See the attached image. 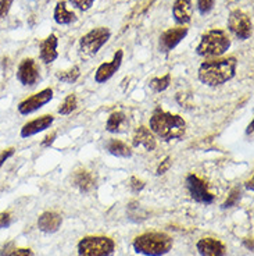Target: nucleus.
Returning a JSON list of instances; mask_svg holds the SVG:
<instances>
[{
  "mask_svg": "<svg viewBox=\"0 0 254 256\" xmlns=\"http://www.w3.org/2000/svg\"><path fill=\"white\" fill-rule=\"evenodd\" d=\"M238 62L234 56L203 62L199 67V80L209 86H218L235 77Z\"/></svg>",
  "mask_w": 254,
  "mask_h": 256,
  "instance_id": "1",
  "label": "nucleus"
},
{
  "mask_svg": "<svg viewBox=\"0 0 254 256\" xmlns=\"http://www.w3.org/2000/svg\"><path fill=\"white\" fill-rule=\"evenodd\" d=\"M149 130L165 141L182 138L186 132V122L178 114L156 110L149 122Z\"/></svg>",
  "mask_w": 254,
  "mask_h": 256,
  "instance_id": "2",
  "label": "nucleus"
},
{
  "mask_svg": "<svg viewBox=\"0 0 254 256\" xmlns=\"http://www.w3.org/2000/svg\"><path fill=\"white\" fill-rule=\"evenodd\" d=\"M136 254L145 256H164L172 250L174 241L164 232H145L134 240Z\"/></svg>",
  "mask_w": 254,
  "mask_h": 256,
  "instance_id": "3",
  "label": "nucleus"
},
{
  "mask_svg": "<svg viewBox=\"0 0 254 256\" xmlns=\"http://www.w3.org/2000/svg\"><path fill=\"white\" fill-rule=\"evenodd\" d=\"M231 48V38L224 30H210L204 32L196 48V53L202 58H220Z\"/></svg>",
  "mask_w": 254,
  "mask_h": 256,
  "instance_id": "4",
  "label": "nucleus"
},
{
  "mask_svg": "<svg viewBox=\"0 0 254 256\" xmlns=\"http://www.w3.org/2000/svg\"><path fill=\"white\" fill-rule=\"evenodd\" d=\"M114 252V241L103 236L83 237L78 242V256H113Z\"/></svg>",
  "mask_w": 254,
  "mask_h": 256,
  "instance_id": "5",
  "label": "nucleus"
},
{
  "mask_svg": "<svg viewBox=\"0 0 254 256\" xmlns=\"http://www.w3.org/2000/svg\"><path fill=\"white\" fill-rule=\"evenodd\" d=\"M111 36V32L106 26H99L83 35L79 40V54L83 58H93L97 52L100 50L103 45H106Z\"/></svg>",
  "mask_w": 254,
  "mask_h": 256,
  "instance_id": "6",
  "label": "nucleus"
},
{
  "mask_svg": "<svg viewBox=\"0 0 254 256\" xmlns=\"http://www.w3.org/2000/svg\"><path fill=\"white\" fill-rule=\"evenodd\" d=\"M228 28L241 40H246L253 35V22L248 14L243 13L242 10L231 12L228 17Z\"/></svg>",
  "mask_w": 254,
  "mask_h": 256,
  "instance_id": "7",
  "label": "nucleus"
},
{
  "mask_svg": "<svg viewBox=\"0 0 254 256\" xmlns=\"http://www.w3.org/2000/svg\"><path fill=\"white\" fill-rule=\"evenodd\" d=\"M51 99H53V90H51V88H46V90H40V92L35 94V95L26 98L22 102H19V104L17 106V109H18L19 114H32L33 112L42 109L45 104H47V103L50 102Z\"/></svg>",
  "mask_w": 254,
  "mask_h": 256,
  "instance_id": "8",
  "label": "nucleus"
},
{
  "mask_svg": "<svg viewBox=\"0 0 254 256\" xmlns=\"http://www.w3.org/2000/svg\"><path fill=\"white\" fill-rule=\"evenodd\" d=\"M186 188L191 194L192 199H195L199 204H203V205H210L214 202V195L207 190V186L203 180L199 178L195 174L188 176L186 178Z\"/></svg>",
  "mask_w": 254,
  "mask_h": 256,
  "instance_id": "9",
  "label": "nucleus"
},
{
  "mask_svg": "<svg viewBox=\"0 0 254 256\" xmlns=\"http://www.w3.org/2000/svg\"><path fill=\"white\" fill-rule=\"evenodd\" d=\"M17 80L24 86H35L39 81V67L33 58L21 60L17 68Z\"/></svg>",
  "mask_w": 254,
  "mask_h": 256,
  "instance_id": "10",
  "label": "nucleus"
},
{
  "mask_svg": "<svg viewBox=\"0 0 254 256\" xmlns=\"http://www.w3.org/2000/svg\"><path fill=\"white\" fill-rule=\"evenodd\" d=\"M188 35V28L178 26V28H171L167 30L160 35L159 48L163 53H168L172 49H175L181 44V40Z\"/></svg>",
  "mask_w": 254,
  "mask_h": 256,
  "instance_id": "11",
  "label": "nucleus"
},
{
  "mask_svg": "<svg viewBox=\"0 0 254 256\" xmlns=\"http://www.w3.org/2000/svg\"><path fill=\"white\" fill-rule=\"evenodd\" d=\"M122 58H124V52L117 50L114 53V58L110 63H103L99 66V68L95 72V81L97 84H103L108 81L110 78L114 76L117 71L120 70L121 64H122Z\"/></svg>",
  "mask_w": 254,
  "mask_h": 256,
  "instance_id": "12",
  "label": "nucleus"
},
{
  "mask_svg": "<svg viewBox=\"0 0 254 256\" xmlns=\"http://www.w3.org/2000/svg\"><path fill=\"white\" fill-rule=\"evenodd\" d=\"M172 16L175 22L179 26H186L189 24L193 16V6L192 0H175L172 4Z\"/></svg>",
  "mask_w": 254,
  "mask_h": 256,
  "instance_id": "13",
  "label": "nucleus"
},
{
  "mask_svg": "<svg viewBox=\"0 0 254 256\" xmlns=\"http://www.w3.org/2000/svg\"><path fill=\"white\" fill-rule=\"evenodd\" d=\"M54 122V117L50 114H45L39 118H35L32 122H26L24 127L21 128V136L22 138H29L32 135H36L42 131H45L47 128L50 127L51 124Z\"/></svg>",
  "mask_w": 254,
  "mask_h": 256,
  "instance_id": "14",
  "label": "nucleus"
},
{
  "mask_svg": "<svg viewBox=\"0 0 254 256\" xmlns=\"http://www.w3.org/2000/svg\"><path fill=\"white\" fill-rule=\"evenodd\" d=\"M63 223V218L56 212H45L38 218V228L46 234L57 232Z\"/></svg>",
  "mask_w": 254,
  "mask_h": 256,
  "instance_id": "15",
  "label": "nucleus"
},
{
  "mask_svg": "<svg viewBox=\"0 0 254 256\" xmlns=\"http://www.w3.org/2000/svg\"><path fill=\"white\" fill-rule=\"evenodd\" d=\"M202 256H225V245L216 238H202L196 245Z\"/></svg>",
  "mask_w": 254,
  "mask_h": 256,
  "instance_id": "16",
  "label": "nucleus"
},
{
  "mask_svg": "<svg viewBox=\"0 0 254 256\" xmlns=\"http://www.w3.org/2000/svg\"><path fill=\"white\" fill-rule=\"evenodd\" d=\"M57 45H58V39L54 34H50V35H49V36H47V38L40 44V52H39V56H40V60H42L43 63L50 64L58 58Z\"/></svg>",
  "mask_w": 254,
  "mask_h": 256,
  "instance_id": "17",
  "label": "nucleus"
},
{
  "mask_svg": "<svg viewBox=\"0 0 254 256\" xmlns=\"http://www.w3.org/2000/svg\"><path fill=\"white\" fill-rule=\"evenodd\" d=\"M132 144L134 146H143L146 150L152 152L156 149V138L153 132L145 126H140L135 130L134 138H132Z\"/></svg>",
  "mask_w": 254,
  "mask_h": 256,
  "instance_id": "18",
  "label": "nucleus"
},
{
  "mask_svg": "<svg viewBox=\"0 0 254 256\" xmlns=\"http://www.w3.org/2000/svg\"><path fill=\"white\" fill-rule=\"evenodd\" d=\"M74 186L81 192H89L92 191L96 186V177L93 173H90L88 170H78L72 177Z\"/></svg>",
  "mask_w": 254,
  "mask_h": 256,
  "instance_id": "19",
  "label": "nucleus"
},
{
  "mask_svg": "<svg viewBox=\"0 0 254 256\" xmlns=\"http://www.w3.org/2000/svg\"><path fill=\"white\" fill-rule=\"evenodd\" d=\"M129 126L128 122V117L125 113L122 112H114L111 113L108 117L107 124H106V130L111 134H121V132H125Z\"/></svg>",
  "mask_w": 254,
  "mask_h": 256,
  "instance_id": "20",
  "label": "nucleus"
},
{
  "mask_svg": "<svg viewBox=\"0 0 254 256\" xmlns=\"http://www.w3.org/2000/svg\"><path fill=\"white\" fill-rule=\"evenodd\" d=\"M54 21L58 26H70L76 21L75 13H72L70 10H67V3L64 0H60L56 7H54Z\"/></svg>",
  "mask_w": 254,
  "mask_h": 256,
  "instance_id": "21",
  "label": "nucleus"
},
{
  "mask_svg": "<svg viewBox=\"0 0 254 256\" xmlns=\"http://www.w3.org/2000/svg\"><path fill=\"white\" fill-rule=\"evenodd\" d=\"M107 150L113 156H117V158H131L132 156L131 146H128L125 142H121L118 140H111L108 142Z\"/></svg>",
  "mask_w": 254,
  "mask_h": 256,
  "instance_id": "22",
  "label": "nucleus"
},
{
  "mask_svg": "<svg viewBox=\"0 0 254 256\" xmlns=\"http://www.w3.org/2000/svg\"><path fill=\"white\" fill-rule=\"evenodd\" d=\"M153 2H154V0H139V2L136 3V6L132 8V12L127 16L128 26L132 24L136 18L142 17L143 14H146V12L149 10V7L153 4Z\"/></svg>",
  "mask_w": 254,
  "mask_h": 256,
  "instance_id": "23",
  "label": "nucleus"
},
{
  "mask_svg": "<svg viewBox=\"0 0 254 256\" xmlns=\"http://www.w3.org/2000/svg\"><path fill=\"white\" fill-rule=\"evenodd\" d=\"M79 76H81V70H79V67H78V66H72V67L68 68V70L58 71L57 74H56V77H57L61 82H65V84L75 82L76 80L79 78Z\"/></svg>",
  "mask_w": 254,
  "mask_h": 256,
  "instance_id": "24",
  "label": "nucleus"
},
{
  "mask_svg": "<svg viewBox=\"0 0 254 256\" xmlns=\"http://www.w3.org/2000/svg\"><path fill=\"white\" fill-rule=\"evenodd\" d=\"M170 84H171V74H165L164 77L153 78L150 81V88L154 92H163L170 86Z\"/></svg>",
  "mask_w": 254,
  "mask_h": 256,
  "instance_id": "25",
  "label": "nucleus"
},
{
  "mask_svg": "<svg viewBox=\"0 0 254 256\" xmlns=\"http://www.w3.org/2000/svg\"><path fill=\"white\" fill-rule=\"evenodd\" d=\"M76 109V96L75 95H68L65 99H64V102L60 104V108H58V113L63 116L71 114L74 110Z\"/></svg>",
  "mask_w": 254,
  "mask_h": 256,
  "instance_id": "26",
  "label": "nucleus"
},
{
  "mask_svg": "<svg viewBox=\"0 0 254 256\" xmlns=\"http://www.w3.org/2000/svg\"><path fill=\"white\" fill-rule=\"evenodd\" d=\"M242 196V192L239 190V186H235V188H232L231 192H229L228 198L227 200L223 204L224 209H228V208H232V206H235L238 202H239V199Z\"/></svg>",
  "mask_w": 254,
  "mask_h": 256,
  "instance_id": "27",
  "label": "nucleus"
},
{
  "mask_svg": "<svg viewBox=\"0 0 254 256\" xmlns=\"http://www.w3.org/2000/svg\"><path fill=\"white\" fill-rule=\"evenodd\" d=\"M214 3H216V0H197V10H199V13L202 14V16L209 14L213 10Z\"/></svg>",
  "mask_w": 254,
  "mask_h": 256,
  "instance_id": "28",
  "label": "nucleus"
},
{
  "mask_svg": "<svg viewBox=\"0 0 254 256\" xmlns=\"http://www.w3.org/2000/svg\"><path fill=\"white\" fill-rule=\"evenodd\" d=\"M70 2L76 7V8H79V10H82V12L89 10L90 7L93 6V3H95V0H70Z\"/></svg>",
  "mask_w": 254,
  "mask_h": 256,
  "instance_id": "29",
  "label": "nucleus"
},
{
  "mask_svg": "<svg viewBox=\"0 0 254 256\" xmlns=\"http://www.w3.org/2000/svg\"><path fill=\"white\" fill-rule=\"evenodd\" d=\"M171 164H172L171 158H165V159L160 163L159 167H157V172H156V174H157V176H163V174H165L168 170H170Z\"/></svg>",
  "mask_w": 254,
  "mask_h": 256,
  "instance_id": "30",
  "label": "nucleus"
},
{
  "mask_svg": "<svg viewBox=\"0 0 254 256\" xmlns=\"http://www.w3.org/2000/svg\"><path fill=\"white\" fill-rule=\"evenodd\" d=\"M13 2L14 0H0V20L4 18L7 13L10 12Z\"/></svg>",
  "mask_w": 254,
  "mask_h": 256,
  "instance_id": "31",
  "label": "nucleus"
},
{
  "mask_svg": "<svg viewBox=\"0 0 254 256\" xmlns=\"http://www.w3.org/2000/svg\"><path fill=\"white\" fill-rule=\"evenodd\" d=\"M10 224H11V214L8 212H1L0 213V230L10 227Z\"/></svg>",
  "mask_w": 254,
  "mask_h": 256,
  "instance_id": "32",
  "label": "nucleus"
},
{
  "mask_svg": "<svg viewBox=\"0 0 254 256\" xmlns=\"http://www.w3.org/2000/svg\"><path fill=\"white\" fill-rule=\"evenodd\" d=\"M14 154H15V149H14V148H8V149H4V150H3V152L0 154V168H1V166H3V164H4L7 160L10 159V158H11Z\"/></svg>",
  "mask_w": 254,
  "mask_h": 256,
  "instance_id": "33",
  "label": "nucleus"
},
{
  "mask_svg": "<svg viewBox=\"0 0 254 256\" xmlns=\"http://www.w3.org/2000/svg\"><path fill=\"white\" fill-rule=\"evenodd\" d=\"M131 188H132V191L134 192L142 191V190L145 188V181L136 178V177H132V178H131Z\"/></svg>",
  "mask_w": 254,
  "mask_h": 256,
  "instance_id": "34",
  "label": "nucleus"
},
{
  "mask_svg": "<svg viewBox=\"0 0 254 256\" xmlns=\"http://www.w3.org/2000/svg\"><path fill=\"white\" fill-rule=\"evenodd\" d=\"M8 256H33V252L29 248H14Z\"/></svg>",
  "mask_w": 254,
  "mask_h": 256,
  "instance_id": "35",
  "label": "nucleus"
},
{
  "mask_svg": "<svg viewBox=\"0 0 254 256\" xmlns=\"http://www.w3.org/2000/svg\"><path fill=\"white\" fill-rule=\"evenodd\" d=\"M14 250V244L13 242H8L6 244L3 248H0V256H8L10 255V252Z\"/></svg>",
  "mask_w": 254,
  "mask_h": 256,
  "instance_id": "36",
  "label": "nucleus"
},
{
  "mask_svg": "<svg viewBox=\"0 0 254 256\" xmlns=\"http://www.w3.org/2000/svg\"><path fill=\"white\" fill-rule=\"evenodd\" d=\"M54 140H56V132H53V134L47 135L45 140L42 141V146H45V148L50 146L51 144L54 142Z\"/></svg>",
  "mask_w": 254,
  "mask_h": 256,
  "instance_id": "37",
  "label": "nucleus"
},
{
  "mask_svg": "<svg viewBox=\"0 0 254 256\" xmlns=\"http://www.w3.org/2000/svg\"><path fill=\"white\" fill-rule=\"evenodd\" d=\"M253 126H254V122H250V126L248 127V134L249 135L253 134Z\"/></svg>",
  "mask_w": 254,
  "mask_h": 256,
  "instance_id": "38",
  "label": "nucleus"
},
{
  "mask_svg": "<svg viewBox=\"0 0 254 256\" xmlns=\"http://www.w3.org/2000/svg\"><path fill=\"white\" fill-rule=\"evenodd\" d=\"M246 186H248V190H250V191H253V178L250 180V181H248V184H246Z\"/></svg>",
  "mask_w": 254,
  "mask_h": 256,
  "instance_id": "39",
  "label": "nucleus"
}]
</instances>
